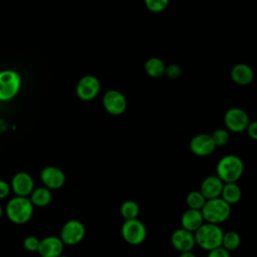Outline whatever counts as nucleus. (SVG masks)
Listing matches in <instances>:
<instances>
[{
	"label": "nucleus",
	"instance_id": "1",
	"mask_svg": "<svg viewBox=\"0 0 257 257\" xmlns=\"http://www.w3.org/2000/svg\"><path fill=\"white\" fill-rule=\"evenodd\" d=\"M33 208L34 207L28 198L14 196L7 202L4 213L11 223L23 225L31 219Z\"/></svg>",
	"mask_w": 257,
	"mask_h": 257
},
{
	"label": "nucleus",
	"instance_id": "2",
	"mask_svg": "<svg viewBox=\"0 0 257 257\" xmlns=\"http://www.w3.org/2000/svg\"><path fill=\"white\" fill-rule=\"evenodd\" d=\"M224 232L219 225L204 223L195 233V243L206 251H211L222 246Z\"/></svg>",
	"mask_w": 257,
	"mask_h": 257
},
{
	"label": "nucleus",
	"instance_id": "3",
	"mask_svg": "<svg viewBox=\"0 0 257 257\" xmlns=\"http://www.w3.org/2000/svg\"><path fill=\"white\" fill-rule=\"evenodd\" d=\"M244 171L243 161L235 155L223 157L217 165V177L227 183H236Z\"/></svg>",
	"mask_w": 257,
	"mask_h": 257
},
{
	"label": "nucleus",
	"instance_id": "4",
	"mask_svg": "<svg viewBox=\"0 0 257 257\" xmlns=\"http://www.w3.org/2000/svg\"><path fill=\"white\" fill-rule=\"evenodd\" d=\"M201 213L204 221L210 224L219 225L225 222L231 215V206L222 198L206 201Z\"/></svg>",
	"mask_w": 257,
	"mask_h": 257
},
{
	"label": "nucleus",
	"instance_id": "5",
	"mask_svg": "<svg viewBox=\"0 0 257 257\" xmlns=\"http://www.w3.org/2000/svg\"><path fill=\"white\" fill-rule=\"evenodd\" d=\"M21 87V77L13 69L0 71V101H9L19 92Z\"/></svg>",
	"mask_w": 257,
	"mask_h": 257
},
{
	"label": "nucleus",
	"instance_id": "6",
	"mask_svg": "<svg viewBox=\"0 0 257 257\" xmlns=\"http://www.w3.org/2000/svg\"><path fill=\"white\" fill-rule=\"evenodd\" d=\"M120 232L123 240L133 246L142 244L147 237L146 226L138 219L124 221Z\"/></svg>",
	"mask_w": 257,
	"mask_h": 257
},
{
	"label": "nucleus",
	"instance_id": "7",
	"mask_svg": "<svg viewBox=\"0 0 257 257\" xmlns=\"http://www.w3.org/2000/svg\"><path fill=\"white\" fill-rule=\"evenodd\" d=\"M84 236V225L78 220H69L62 226L59 238L64 245L75 246L83 240Z\"/></svg>",
	"mask_w": 257,
	"mask_h": 257
},
{
	"label": "nucleus",
	"instance_id": "8",
	"mask_svg": "<svg viewBox=\"0 0 257 257\" xmlns=\"http://www.w3.org/2000/svg\"><path fill=\"white\" fill-rule=\"evenodd\" d=\"M10 188L15 196L28 198L34 190V181L28 173L18 172L13 175Z\"/></svg>",
	"mask_w": 257,
	"mask_h": 257
},
{
	"label": "nucleus",
	"instance_id": "9",
	"mask_svg": "<svg viewBox=\"0 0 257 257\" xmlns=\"http://www.w3.org/2000/svg\"><path fill=\"white\" fill-rule=\"evenodd\" d=\"M100 90L99 80L93 75L83 76L76 85V95L84 101L93 99Z\"/></svg>",
	"mask_w": 257,
	"mask_h": 257
},
{
	"label": "nucleus",
	"instance_id": "10",
	"mask_svg": "<svg viewBox=\"0 0 257 257\" xmlns=\"http://www.w3.org/2000/svg\"><path fill=\"white\" fill-rule=\"evenodd\" d=\"M105 110L112 115H119L126 109V99L118 90H108L102 99Z\"/></svg>",
	"mask_w": 257,
	"mask_h": 257
},
{
	"label": "nucleus",
	"instance_id": "11",
	"mask_svg": "<svg viewBox=\"0 0 257 257\" xmlns=\"http://www.w3.org/2000/svg\"><path fill=\"white\" fill-rule=\"evenodd\" d=\"M224 122L227 128L239 133L247 128L249 124V117L243 109L231 108L225 113Z\"/></svg>",
	"mask_w": 257,
	"mask_h": 257
},
{
	"label": "nucleus",
	"instance_id": "12",
	"mask_svg": "<svg viewBox=\"0 0 257 257\" xmlns=\"http://www.w3.org/2000/svg\"><path fill=\"white\" fill-rule=\"evenodd\" d=\"M172 246L180 253L190 252L196 246L194 233H191L185 229H177L171 236Z\"/></svg>",
	"mask_w": 257,
	"mask_h": 257
},
{
	"label": "nucleus",
	"instance_id": "13",
	"mask_svg": "<svg viewBox=\"0 0 257 257\" xmlns=\"http://www.w3.org/2000/svg\"><path fill=\"white\" fill-rule=\"evenodd\" d=\"M40 179L44 187L49 190L59 189L65 183L64 173L59 168L53 166L43 168L40 173Z\"/></svg>",
	"mask_w": 257,
	"mask_h": 257
},
{
	"label": "nucleus",
	"instance_id": "14",
	"mask_svg": "<svg viewBox=\"0 0 257 257\" xmlns=\"http://www.w3.org/2000/svg\"><path fill=\"white\" fill-rule=\"evenodd\" d=\"M64 244L59 237L47 236L40 240L37 253L40 257H58L62 255Z\"/></svg>",
	"mask_w": 257,
	"mask_h": 257
},
{
	"label": "nucleus",
	"instance_id": "15",
	"mask_svg": "<svg viewBox=\"0 0 257 257\" xmlns=\"http://www.w3.org/2000/svg\"><path fill=\"white\" fill-rule=\"evenodd\" d=\"M216 149V145L211 137L208 134H199L193 137L190 142V150L193 154L205 157L211 155Z\"/></svg>",
	"mask_w": 257,
	"mask_h": 257
},
{
	"label": "nucleus",
	"instance_id": "16",
	"mask_svg": "<svg viewBox=\"0 0 257 257\" xmlns=\"http://www.w3.org/2000/svg\"><path fill=\"white\" fill-rule=\"evenodd\" d=\"M223 186V182L217 176H209L202 182L200 193L206 201L220 198Z\"/></svg>",
	"mask_w": 257,
	"mask_h": 257
},
{
	"label": "nucleus",
	"instance_id": "17",
	"mask_svg": "<svg viewBox=\"0 0 257 257\" xmlns=\"http://www.w3.org/2000/svg\"><path fill=\"white\" fill-rule=\"evenodd\" d=\"M204 224V219L201 211L188 209L181 218L182 229H185L191 233H195Z\"/></svg>",
	"mask_w": 257,
	"mask_h": 257
},
{
	"label": "nucleus",
	"instance_id": "18",
	"mask_svg": "<svg viewBox=\"0 0 257 257\" xmlns=\"http://www.w3.org/2000/svg\"><path fill=\"white\" fill-rule=\"evenodd\" d=\"M231 77L234 82L240 85H247L253 80L254 73L249 65L245 63H239L232 68Z\"/></svg>",
	"mask_w": 257,
	"mask_h": 257
},
{
	"label": "nucleus",
	"instance_id": "19",
	"mask_svg": "<svg viewBox=\"0 0 257 257\" xmlns=\"http://www.w3.org/2000/svg\"><path fill=\"white\" fill-rule=\"evenodd\" d=\"M29 201L33 207H46L52 200V195L49 189L45 187H39L32 191L29 196Z\"/></svg>",
	"mask_w": 257,
	"mask_h": 257
},
{
	"label": "nucleus",
	"instance_id": "20",
	"mask_svg": "<svg viewBox=\"0 0 257 257\" xmlns=\"http://www.w3.org/2000/svg\"><path fill=\"white\" fill-rule=\"evenodd\" d=\"M242 197L241 188L236 183H227L223 186L221 192V198L230 206L240 201Z\"/></svg>",
	"mask_w": 257,
	"mask_h": 257
},
{
	"label": "nucleus",
	"instance_id": "21",
	"mask_svg": "<svg viewBox=\"0 0 257 257\" xmlns=\"http://www.w3.org/2000/svg\"><path fill=\"white\" fill-rule=\"evenodd\" d=\"M165 64L158 57H151L145 63V70L151 77L158 78L165 74Z\"/></svg>",
	"mask_w": 257,
	"mask_h": 257
},
{
	"label": "nucleus",
	"instance_id": "22",
	"mask_svg": "<svg viewBox=\"0 0 257 257\" xmlns=\"http://www.w3.org/2000/svg\"><path fill=\"white\" fill-rule=\"evenodd\" d=\"M241 244V238L240 235L235 231H228L224 233L223 239H222V246L227 251L231 252L236 250Z\"/></svg>",
	"mask_w": 257,
	"mask_h": 257
},
{
	"label": "nucleus",
	"instance_id": "23",
	"mask_svg": "<svg viewBox=\"0 0 257 257\" xmlns=\"http://www.w3.org/2000/svg\"><path fill=\"white\" fill-rule=\"evenodd\" d=\"M186 203H187L189 209L201 211L204 204L206 203V199L203 197V195L200 193V191H192L187 195Z\"/></svg>",
	"mask_w": 257,
	"mask_h": 257
},
{
	"label": "nucleus",
	"instance_id": "24",
	"mask_svg": "<svg viewBox=\"0 0 257 257\" xmlns=\"http://www.w3.org/2000/svg\"><path fill=\"white\" fill-rule=\"evenodd\" d=\"M139 212V205L134 201H125L120 207V214L125 219V221L137 219Z\"/></svg>",
	"mask_w": 257,
	"mask_h": 257
},
{
	"label": "nucleus",
	"instance_id": "25",
	"mask_svg": "<svg viewBox=\"0 0 257 257\" xmlns=\"http://www.w3.org/2000/svg\"><path fill=\"white\" fill-rule=\"evenodd\" d=\"M216 147H222L227 145V143L230 140V135L227 130L224 128H219L216 130L212 135H211Z\"/></svg>",
	"mask_w": 257,
	"mask_h": 257
},
{
	"label": "nucleus",
	"instance_id": "26",
	"mask_svg": "<svg viewBox=\"0 0 257 257\" xmlns=\"http://www.w3.org/2000/svg\"><path fill=\"white\" fill-rule=\"evenodd\" d=\"M168 3L169 2L167 0H146L145 1V4L148 7V9L153 12H160L164 10L168 5Z\"/></svg>",
	"mask_w": 257,
	"mask_h": 257
},
{
	"label": "nucleus",
	"instance_id": "27",
	"mask_svg": "<svg viewBox=\"0 0 257 257\" xmlns=\"http://www.w3.org/2000/svg\"><path fill=\"white\" fill-rule=\"evenodd\" d=\"M40 240L35 236H27L23 240V247L26 251L29 252H37Z\"/></svg>",
	"mask_w": 257,
	"mask_h": 257
},
{
	"label": "nucleus",
	"instance_id": "28",
	"mask_svg": "<svg viewBox=\"0 0 257 257\" xmlns=\"http://www.w3.org/2000/svg\"><path fill=\"white\" fill-rule=\"evenodd\" d=\"M181 67L177 64H170L165 68V74L170 78H178L181 75Z\"/></svg>",
	"mask_w": 257,
	"mask_h": 257
},
{
	"label": "nucleus",
	"instance_id": "29",
	"mask_svg": "<svg viewBox=\"0 0 257 257\" xmlns=\"http://www.w3.org/2000/svg\"><path fill=\"white\" fill-rule=\"evenodd\" d=\"M207 257H231V254L229 251H227L223 247H219L209 251Z\"/></svg>",
	"mask_w": 257,
	"mask_h": 257
},
{
	"label": "nucleus",
	"instance_id": "30",
	"mask_svg": "<svg viewBox=\"0 0 257 257\" xmlns=\"http://www.w3.org/2000/svg\"><path fill=\"white\" fill-rule=\"evenodd\" d=\"M10 192H11L10 184H8L6 181L0 179V200H3L6 197H8Z\"/></svg>",
	"mask_w": 257,
	"mask_h": 257
},
{
	"label": "nucleus",
	"instance_id": "31",
	"mask_svg": "<svg viewBox=\"0 0 257 257\" xmlns=\"http://www.w3.org/2000/svg\"><path fill=\"white\" fill-rule=\"evenodd\" d=\"M247 132H248V135L256 140L257 139V122L256 121H252V122H249L248 126H247Z\"/></svg>",
	"mask_w": 257,
	"mask_h": 257
},
{
	"label": "nucleus",
	"instance_id": "32",
	"mask_svg": "<svg viewBox=\"0 0 257 257\" xmlns=\"http://www.w3.org/2000/svg\"><path fill=\"white\" fill-rule=\"evenodd\" d=\"M179 257H197L193 251H190V252H184V253H180Z\"/></svg>",
	"mask_w": 257,
	"mask_h": 257
},
{
	"label": "nucleus",
	"instance_id": "33",
	"mask_svg": "<svg viewBox=\"0 0 257 257\" xmlns=\"http://www.w3.org/2000/svg\"><path fill=\"white\" fill-rule=\"evenodd\" d=\"M6 127H7L6 122H5L3 119H0V132L5 131V130H6Z\"/></svg>",
	"mask_w": 257,
	"mask_h": 257
},
{
	"label": "nucleus",
	"instance_id": "34",
	"mask_svg": "<svg viewBox=\"0 0 257 257\" xmlns=\"http://www.w3.org/2000/svg\"><path fill=\"white\" fill-rule=\"evenodd\" d=\"M2 215H3V208H2V206L0 204V219L2 218Z\"/></svg>",
	"mask_w": 257,
	"mask_h": 257
},
{
	"label": "nucleus",
	"instance_id": "35",
	"mask_svg": "<svg viewBox=\"0 0 257 257\" xmlns=\"http://www.w3.org/2000/svg\"><path fill=\"white\" fill-rule=\"evenodd\" d=\"M58 257H68V256H65V255L62 254V255H60V256H58Z\"/></svg>",
	"mask_w": 257,
	"mask_h": 257
}]
</instances>
